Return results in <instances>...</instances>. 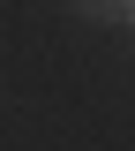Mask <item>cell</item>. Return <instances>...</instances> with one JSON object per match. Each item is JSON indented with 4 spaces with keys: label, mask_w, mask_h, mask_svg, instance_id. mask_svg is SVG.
I'll return each instance as SVG.
<instances>
[{
    "label": "cell",
    "mask_w": 135,
    "mask_h": 151,
    "mask_svg": "<svg viewBox=\"0 0 135 151\" xmlns=\"http://www.w3.org/2000/svg\"><path fill=\"white\" fill-rule=\"evenodd\" d=\"M75 15L83 23H120V15H135V0H75Z\"/></svg>",
    "instance_id": "obj_1"
}]
</instances>
